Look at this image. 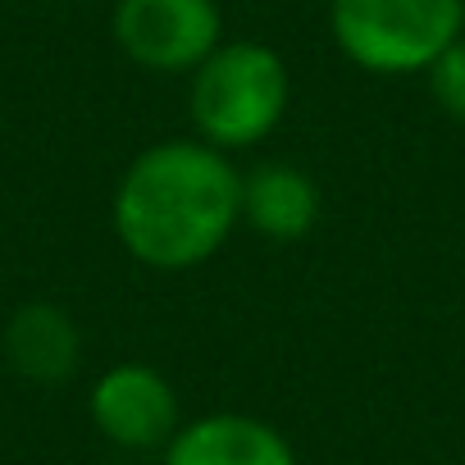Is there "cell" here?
Segmentation results:
<instances>
[{"label":"cell","instance_id":"1","mask_svg":"<svg viewBox=\"0 0 465 465\" xmlns=\"http://www.w3.org/2000/svg\"><path fill=\"white\" fill-rule=\"evenodd\" d=\"M110 223L119 247L160 274L214 261L242 223V169L201 137H164L128 160Z\"/></svg>","mask_w":465,"mask_h":465},{"label":"cell","instance_id":"6","mask_svg":"<svg viewBox=\"0 0 465 465\" xmlns=\"http://www.w3.org/2000/svg\"><path fill=\"white\" fill-rule=\"evenodd\" d=\"M160 465H297L288 433L247 411H210L183 420L160 451Z\"/></svg>","mask_w":465,"mask_h":465},{"label":"cell","instance_id":"10","mask_svg":"<svg viewBox=\"0 0 465 465\" xmlns=\"http://www.w3.org/2000/svg\"><path fill=\"white\" fill-rule=\"evenodd\" d=\"M105 465H142V460H105Z\"/></svg>","mask_w":465,"mask_h":465},{"label":"cell","instance_id":"7","mask_svg":"<svg viewBox=\"0 0 465 465\" xmlns=\"http://www.w3.org/2000/svg\"><path fill=\"white\" fill-rule=\"evenodd\" d=\"M320 183L288 160H265L252 173H242V223L261 232L265 242H302L320 223Z\"/></svg>","mask_w":465,"mask_h":465},{"label":"cell","instance_id":"5","mask_svg":"<svg viewBox=\"0 0 465 465\" xmlns=\"http://www.w3.org/2000/svg\"><path fill=\"white\" fill-rule=\"evenodd\" d=\"M87 415L105 442L133 456L164 451L169 438L183 429V401L173 379L146 361H119L101 370L87 392Z\"/></svg>","mask_w":465,"mask_h":465},{"label":"cell","instance_id":"4","mask_svg":"<svg viewBox=\"0 0 465 465\" xmlns=\"http://www.w3.org/2000/svg\"><path fill=\"white\" fill-rule=\"evenodd\" d=\"M114 46L146 74L192 78L228 37L219 0H114Z\"/></svg>","mask_w":465,"mask_h":465},{"label":"cell","instance_id":"3","mask_svg":"<svg viewBox=\"0 0 465 465\" xmlns=\"http://www.w3.org/2000/svg\"><path fill=\"white\" fill-rule=\"evenodd\" d=\"M329 33L361 74L415 78L465 33V0H329Z\"/></svg>","mask_w":465,"mask_h":465},{"label":"cell","instance_id":"2","mask_svg":"<svg viewBox=\"0 0 465 465\" xmlns=\"http://www.w3.org/2000/svg\"><path fill=\"white\" fill-rule=\"evenodd\" d=\"M292 105L288 60L270 42H223L187 78V119L192 137L238 155L270 142Z\"/></svg>","mask_w":465,"mask_h":465},{"label":"cell","instance_id":"9","mask_svg":"<svg viewBox=\"0 0 465 465\" xmlns=\"http://www.w3.org/2000/svg\"><path fill=\"white\" fill-rule=\"evenodd\" d=\"M424 83H429L433 105H438L451 124H465V33L429 64Z\"/></svg>","mask_w":465,"mask_h":465},{"label":"cell","instance_id":"8","mask_svg":"<svg viewBox=\"0 0 465 465\" xmlns=\"http://www.w3.org/2000/svg\"><path fill=\"white\" fill-rule=\"evenodd\" d=\"M5 361L28 383H64L83 361V333L55 302H28L5 324Z\"/></svg>","mask_w":465,"mask_h":465}]
</instances>
